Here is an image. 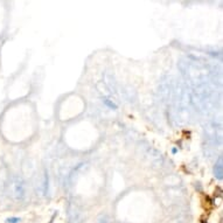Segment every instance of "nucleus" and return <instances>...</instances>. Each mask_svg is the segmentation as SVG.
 Returning <instances> with one entry per match:
<instances>
[{
  "mask_svg": "<svg viewBox=\"0 0 223 223\" xmlns=\"http://www.w3.org/2000/svg\"><path fill=\"white\" fill-rule=\"evenodd\" d=\"M20 221L19 217H11V218H7L6 220V223H18Z\"/></svg>",
  "mask_w": 223,
  "mask_h": 223,
  "instance_id": "obj_2",
  "label": "nucleus"
},
{
  "mask_svg": "<svg viewBox=\"0 0 223 223\" xmlns=\"http://www.w3.org/2000/svg\"><path fill=\"white\" fill-rule=\"evenodd\" d=\"M176 152H178V148H175V147H174V148H172V153H173V154H175Z\"/></svg>",
  "mask_w": 223,
  "mask_h": 223,
  "instance_id": "obj_3",
  "label": "nucleus"
},
{
  "mask_svg": "<svg viewBox=\"0 0 223 223\" xmlns=\"http://www.w3.org/2000/svg\"><path fill=\"white\" fill-rule=\"evenodd\" d=\"M103 102H104V104H105L106 106H109V108H111V109H117V105H116L113 102H111L110 99H106V98H105Z\"/></svg>",
  "mask_w": 223,
  "mask_h": 223,
  "instance_id": "obj_1",
  "label": "nucleus"
}]
</instances>
